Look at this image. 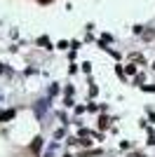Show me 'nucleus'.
I'll return each instance as SVG.
<instances>
[{"label":"nucleus","mask_w":155,"mask_h":157,"mask_svg":"<svg viewBox=\"0 0 155 157\" xmlns=\"http://www.w3.org/2000/svg\"><path fill=\"white\" fill-rule=\"evenodd\" d=\"M40 2H50V0H40Z\"/></svg>","instance_id":"f257e3e1"}]
</instances>
